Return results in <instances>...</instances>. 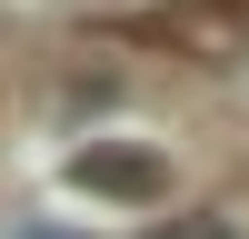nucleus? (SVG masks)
Masks as SVG:
<instances>
[{
	"mask_svg": "<svg viewBox=\"0 0 249 239\" xmlns=\"http://www.w3.org/2000/svg\"><path fill=\"white\" fill-rule=\"evenodd\" d=\"M70 189L150 209V199L170 189V159H160V150H140V139H90V150H70Z\"/></svg>",
	"mask_w": 249,
	"mask_h": 239,
	"instance_id": "f257e3e1",
	"label": "nucleus"
},
{
	"mask_svg": "<svg viewBox=\"0 0 249 239\" xmlns=\"http://www.w3.org/2000/svg\"><path fill=\"white\" fill-rule=\"evenodd\" d=\"M150 239H230L219 219H179V229H150Z\"/></svg>",
	"mask_w": 249,
	"mask_h": 239,
	"instance_id": "f03ea898",
	"label": "nucleus"
},
{
	"mask_svg": "<svg viewBox=\"0 0 249 239\" xmlns=\"http://www.w3.org/2000/svg\"><path fill=\"white\" fill-rule=\"evenodd\" d=\"M20 239H60V229H20Z\"/></svg>",
	"mask_w": 249,
	"mask_h": 239,
	"instance_id": "7ed1b4c3",
	"label": "nucleus"
}]
</instances>
